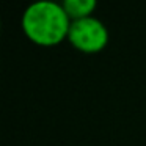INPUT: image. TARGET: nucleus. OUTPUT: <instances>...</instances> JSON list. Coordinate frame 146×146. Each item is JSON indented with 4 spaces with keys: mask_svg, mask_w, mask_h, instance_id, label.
Instances as JSON below:
<instances>
[{
    "mask_svg": "<svg viewBox=\"0 0 146 146\" xmlns=\"http://www.w3.org/2000/svg\"><path fill=\"white\" fill-rule=\"evenodd\" d=\"M68 41L83 54H98L108 44V30L105 24L94 16L71 21Z\"/></svg>",
    "mask_w": 146,
    "mask_h": 146,
    "instance_id": "f03ea898",
    "label": "nucleus"
},
{
    "mask_svg": "<svg viewBox=\"0 0 146 146\" xmlns=\"http://www.w3.org/2000/svg\"><path fill=\"white\" fill-rule=\"evenodd\" d=\"M61 3L71 21L93 16V11L98 7L96 0H63Z\"/></svg>",
    "mask_w": 146,
    "mask_h": 146,
    "instance_id": "7ed1b4c3",
    "label": "nucleus"
},
{
    "mask_svg": "<svg viewBox=\"0 0 146 146\" xmlns=\"http://www.w3.org/2000/svg\"><path fill=\"white\" fill-rule=\"evenodd\" d=\"M21 25L25 36L39 46H55L68 39L71 19L63 3L55 0H38L25 8Z\"/></svg>",
    "mask_w": 146,
    "mask_h": 146,
    "instance_id": "f257e3e1",
    "label": "nucleus"
}]
</instances>
